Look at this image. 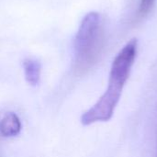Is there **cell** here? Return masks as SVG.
I'll list each match as a JSON object with an SVG mask.
<instances>
[{
  "mask_svg": "<svg viewBox=\"0 0 157 157\" xmlns=\"http://www.w3.org/2000/svg\"><path fill=\"white\" fill-rule=\"evenodd\" d=\"M138 40L132 39L115 57L109 78V86L98 102L81 117L85 126L109 121L120 101L123 87L129 79L137 54Z\"/></svg>",
  "mask_w": 157,
  "mask_h": 157,
  "instance_id": "1",
  "label": "cell"
},
{
  "mask_svg": "<svg viewBox=\"0 0 157 157\" xmlns=\"http://www.w3.org/2000/svg\"><path fill=\"white\" fill-rule=\"evenodd\" d=\"M100 40V16L87 13L81 21L74 41L75 64L77 71L86 70L95 61Z\"/></svg>",
  "mask_w": 157,
  "mask_h": 157,
  "instance_id": "2",
  "label": "cell"
},
{
  "mask_svg": "<svg viewBox=\"0 0 157 157\" xmlns=\"http://www.w3.org/2000/svg\"><path fill=\"white\" fill-rule=\"evenodd\" d=\"M21 131V122L14 112L6 113L0 120V134L3 137L17 136Z\"/></svg>",
  "mask_w": 157,
  "mask_h": 157,
  "instance_id": "3",
  "label": "cell"
},
{
  "mask_svg": "<svg viewBox=\"0 0 157 157\" xmlns=\"http://www.w3.org/2000/svg\"><path fill=\"white\" fill-rule=\"evenodd\" d=\"M23 69L26 81L29 85L35 86L40 83L41 65L40 63L32 58H27L23 61Z\"/></svg>",
  "mask_w": 157,
  "mask_h": 157,
  "instance_id": "4",
  "label": "cell"
},
{
  "mask_svg": "<svg viewBox=\"0 0 157 157\" xmlns=\"http://www.w3.org/2000/svg\"><path fill=\"white\" fill-rule=\"evenodd\" d=\"M155 0H141L138 9V14L140 17H145L153 8Z\"/></svg>",
  "mask_w": 157,
  "mask_h": 157,
  "instance_id": "5",
  "label": "cell"
}]
</instances>
